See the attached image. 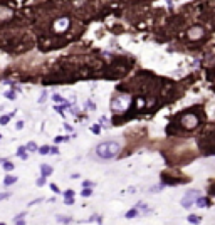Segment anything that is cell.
Returning a JSON list of instances; mask_svg holds the SVG:
<instances>
[{"instance_id":"1","label":"cell","mask_w":215,"mask_h":225,"mask_svg":"<svg viewBox=\"0 0 215 225\" xmlns=\"http://www.w3.org/2000/svg\"><path fill=\"white\" fill-rule=\"evenodd\" d=\"M96 153L103 160H111V158H114L119 153V145L116 141H104V143H101V145H98Z\"/></svg>"},{"instance_id":"2","label":"cell","mask_w":215,"mask_h":225,"mask_svg":"<svg viewBox=\"0 0 215 225\" xmlns=\"http://www.w3.org/2000/svg\"><path fill=\"white\" fill-rule=\"evenodd\" d=\"M198 123H200V119L195 113H188V114H185L182 118V126H183L185 130H193V128L198 126Z\"/></svg>"},{"instance_id":"3","label":"cell","mask_w":215,"mask_h":225,"mask_svg":"<svg viewBox=\"0 0 215 225\" xmlns=\"http://www.w3.org/2000/svg\"><path fill=\"white\" fill-rule=\"evenodd\" d=\"M128 104H130V98H126V96H123V101H121V96H119V98H114V99L111 101V108H113L114 113L123 111Z\"/></svg>"},{"instance_id":"4","label":"cell","mask_w":215,"mask_h":225,"mask_svg":"<svg viewBox=\"0 0 215 225\" xmlns=\"http://www.w3.org/2000/svg\"><path fill=\"white\" fill-rule=\"evenodd\" d=\"M197 195H198V192H197V190H192L190 193H187V195L183 197V200H182V207H183V208H188V207H192V205H193V197H197Z\"/></svg>"},{"instance_id":"5","label":"cell","mask_w":215,"mask_h":225,"mask_svg":"<svg viewBox=\"0 0 215 225\" xmlns=\"http://www.w3.org/2000/svg\"><path fill=\"white\" fill-rule=\"evenodd\" d=\"M67 25H69V19H66V17H64V19H61V20L57 22V24H56V30H66V29H67Z\"/></svg>"},{"instance_id":"6","label":"cell","mask_w":215,"mask_h":225,"mask_svg":"<svg viewBox=\"0 0 215 225\" xmlns=\"http://www.w3.org/2000/svg\"><path fill=\"white\" fill-rule=\"evenodd\" d=\"M17 182V177H12V175H7L5 178H4V185L5 187H10V185H14Z\"/></svg>"},{"instance_id":"7","label":"cell","mask_w":215,"mask_h":225,"mask_svg":"<svg viewBox=\"0 0 215 225\" xmlns=\"http://www.w3.org/2000/svg\"><path fill=\"white\" fill-rule=\"evenodd\" d=\"M41 171H42L44 177H49V175L52 173V168L49 166V165H41Z\"/></svg>"},{"instance_id":"8","label":"cell","mask_w":215,"mask_h":225,"mask_svg":"<svg viewBox=\"0 0 215 225\" xmlns=\"http://www.w3.org/2000/svg\"><path fill=\"white\" fill-rule=\"evenodd\" d=\"M202 34H203V32H202V29H200V27H195V30H192L188 35H190V39H197V37H200Z\"/></svg>"},{"instance_id":"9","label":"cell","mask_w":215,"mask_h":225,"mask_svg":"<svg viewBox=\"0 0 215 225\" xmlns=\"http://www.w3.org/2000/svg\"><path fill=\"white\" fill-rule=\"evenodd\" d=\"M27 148L25 146H20V148H19V150H17V156H20L22 158V160H27Z\"/></svg>"},{"instance_id":"10","label":"cell","mask_w":215,"mask_h":225,"mask_svg":"<svg viewBox=\"0 0 215 225\" xmlns=\"http://www.w3.org/2000/svg\"><path fill=\"white\" fill-rule=\"evenodd\" d=\"M195 203H197V205L200 207V208H202V207H207V205H208V200H207V198H203V197H198Z\"/></svg>"},{"instance_id":"11","label":"cell","mask_w":215,"mask_h":225,"mask_svg":"<svg viewBox=\"0 0 215 225\" xmlns=\"http://www.w3.org/2000/svg\"><path fill=\"white\" fill-rule=\"evenodd\" d=\"M27 151H37V150H39V148H37V145L34 141H30V143H27Z\"/></svg>"},{"instance_id":"12","label":"cell","mask_w":215,"mask_h":225,"mask_svg":"<svg viewBox=\"0 0 215 225\" xmlns=\"http://www.w3.org/2000/svg\"><path fill=\"white\" fill-rule=\"evenodd\" d=\"M135 217H138V210L136 208H131L128 213H126V218H135Z\"/></svg>"},{"instance_id":"13","label":"cell","mask_w":215,"mask_h":225,"mask_svg":"<svg viewBox=\"0 0 215 225\" xmlns=\"http://www.w3.org/2000/svg\"><path fill=\"white\" fill-rule=\"evenodd\" d=\"M4 170H5V171H12V170H14V163L4 161Z\"/></svg>"},{"instance_id":"14","label":"cell","mask_w":215,"mask_h":225,"mask_svg":"<svg viewBox=\"0 0 215 225\" xmlns=\"http://www.w3.org/2000/svg\"><path fill=\"white\" fill-rule=\"evenodd\" d=\"M37 151L41 153V155H47V153H51V148H49V146H41Z\"/></svg>"},{"instance_id":"15","label":"cell","mask_w":215,"mask_h":225,"mask_svg":"<svg viewBox=\"0 0 215 225\" xmlns=\"http://www.w3.org/2000/svg\"><path fill=\"white\" fill-rule=\"evenodd\" d=\"M91 193H93V190H91L89 187H86V188L81 192V195H83V197H91Z\"/></svg>"},{"instance_id":"16","label":"cell","mask_w":215,"mask_h":225,"mask_svg":"<svg viewBox=\"0 0 215 225\" xmlns=\"http://www.w3.org/2000/svg\"><path fill=\"white\" fill-rule=\"evenodd\" d=\"M188 222H192V224H197V222H200V218L197 217V215H190V217H188Z\"/></svg>"},{"instance_id":"17","label":"cell","mask_w":215,"mask_h":225,"mask_svg":"<svg viewBox=\"0 0 215 225\" xmlns=\"http://www.w3.org/2000/svg\"><path fill=\"white\" fill-rule=\"evenodd\" d=\"M9 121H10V116H2L0 118V124H7Z\"/></svg>"},{"instance_id":"18","label":"cell","mask_w":215,"mask_h":225,"mask_svg":"<svg viewBox=\"0 0 215 225\" xmlns=\"http://www.w3.org/2000/svg\"><path fill=\"white\" fill-rule=\"evenodd\" d=\"M37 185H39V187H44V185H46V177H44V175L37 180Z\"/></svg>"},{"instance_id":"19","label":"cell","mask_w":215,"mask_h":225,"mask_svg":"<svg viewBox=\"0 0 215 225\" xmlns=\"http://www.w3.org/2000/svg\"><path fill=\"white\" fill-rule=\"evenodd\" d=\"M24 215H25V213H20V215H17V218L14 220V222H15V224H24V218H22Z\"/></svg>"},{"instance_id":"20","label":"cell","mask_w":215,"mask_h":225,"mask_svg":"<svg viewBox=\"0 0 215 225\" xmlns=\"http://www.w3.org/2000/svg\"><path fill=\"white\" fill-rule=\"evenodd\" d=\"M57 220H59V222H62V224H69V222H71L69 217H57Z\"/></svg>"},{"instance_id":"21","label":"cell","mask_w":215,"mask_h":225,"mask_svg":"<svg viewBox=\"0 0 215 225\" xmlns=\"http://www.w3.org/2000/svg\"><path fill=\"white\" fill-rule=\"evenodd\" d=\"M51 190H52L54 193H59V192H61V190L57 188V185H56V183H51Z\"/></svg>"},{"instance_id":"22","label":"cell","mask_w":215,"mask_h":225,"mask_svg":"<svg viewBox=\"0 0 215 225\" xmlns=\"http://www.w3.org/2000/svg\"><path fill=\"white\" fill-rule=\"evenodd\" d=\"M7 98H9V99H10V101H14V99H15V93H12V91H10V93H7Z\"/></svg>"},{"instance_id":"23","label":"cell","mask_w":215,"mask_h":225,"mask_svg":"<svg viewBox=\"0 0 215 225\" xmlns=\"http://www.w3.org/2000/svg\"><path fill=\"white\" fill-rule=\"evenodd\" d=\"M64 197H66V198H67V197H74V192L72 190H67V192L64 193Z\"/></svg>"},{"instance_id":"24","label":"cell","mask_w":215,"mask_h":225,"mask_svg":"<svg viewBox=\"0 0 215 225\" xmlns=\"http://www.w3.org/2000/svg\"><path fill=\"white\" fill-rule=\"evenodd\" d=\"M66 203H67V205H72V203H74V198H72V197H67V198H66Z\"/></svg>"},{"instance_id":"25","label":"cell","mask_w":215,"mask_h":225,"mask_svg":"<svg viewBox=\"0 0 215 225\" xmlns=\"http://www.w3.org/2000/svg\"><path fill=\"white\" fill-rule=\"evenodd\" d=\"M9 197H10V193H0V200H5Z\"/></svg>"},{"instance_id":"26","label":"cell","mask_w":215,"mask_h":225,"mask_svg":"<svg viewBox=\"0 0 215 225\" xmlns=\"http://www.w3.org/2000/svg\"><path fill=\"white\" fill-rule=\"evenodd\" d=\"M54 101H57V103H64V99L61 98V96H57V94L54 96Z\"/></svg>"},{"instance_id":"27","label":"cell","mask_w":215,"mask_h":225,"mask_svg":"<svg viewBox=\"0 0 215 225\" xmlns=\"http://www.w3.org/2000/svg\"><path fill=\"white\" fill-rule=\"evenodd\" d=\"M22 128H24V121H19L17 123V130H22Z\"/></svg>"},{"instance_id":"28","label":"cell","mask_w":215,"mask_h":225,"mask_svg":"<svg viewBox=\"0 0 215 225\" xmlns=\"http://www.w3.org/2000/svg\"><path fill=\"white\" fill-rule=\"evenodd\" d=\"M51 153H52V155H57L59 150H57V148H51Z\"/></svg>"},{"instance_id":"29","label":"cell","mask_w":215,"mask_h":225,"mask_svg":"<svg viewBox=\"0 0 215 225\" xmlns=\"http://www.w3.org/2000/svg\"><path fill=\"white\" fill-rule=\"evenodd\" d=\"M64 140H66V138H62V136H57V138H56V143H61V141H64Z\"/></svg>"},{"instance_id":"30","label":"cell","mask_w":215,"mask_h":225,"mask_svg":"<svg viewBox=\"0 0 215 225\" xmlns=\"http://www.w3.org/2000/svg\"><path fill=\"white\" fill-rule=\"evenodd\" d=\"M91 130L94 131V133H99V126H93V128H91Z\"/></svg>"},{"instance_id":"31","label":"cell","mask_w":215,"mask_h":225,"mask_svg":"<svg viewBox=\"0 0 215 225\" xmlns=\"http://www.w3.org/2000/svg\"><path fill=\"white\" fill-rule=\"evenodd\" d=\"M0 138H2V135H0Z\"/></svg>"}]
</instances>
